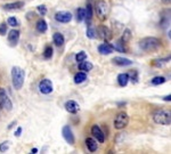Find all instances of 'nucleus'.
<instances>
[{"label": "nucleus", "mask_w": 171, "mask_h": 154, "mask_svg": "<svg viewBox=\"0 0 171 154\" xmlns=\"http://www.w3.org/2000/svg\"><path fill=\"white\" fill-rule=\"evenodd\" d=\"M138 44H139V48L144 51H147V53H153V51H159L160 47L162 46L161 40L155 37L143 38Z\"/></svg>", "instance_id": "nucleus-1"}, {"label": "nucleus", "mask_w": 171, "mask_h": 154, "mask_svg": "<svg viewBox=\"0 0 171 154\" xmlns=\"http://www.w3.org/2000/svg\"><path fill=\"white\" fill-rule=\"evenodd\" d=\"M24 79H25V72L23 69L20 66H14L12 69V82L16 90H20L23 87Z\"/></svg>", "instance_id": "nucleus-2"}, {"label": "nucleus", "mask_w": 171, "mask_h": 154, "mask_svg": "<svg viewBox=\"0 0 171 154\" xmlns=\"http://www.w3.org/2000/svg\"><path fill=\"white\" fill-rule=\"evenodd\" d=\"M95 13L99 21H106L110 15V6L105 0H98L95 5Z\"/></svg>", "instance_id": "nucleus-3"}, {"label": "nucleus", "mask_w": 171, "mask_h": 154, "mask_svg": "<svg viewBox=\"0 0 171 154\" xmlns=\"http://www.w3.org/2000/svg\"><path fill=\"white\" fill-rule=\"evenodd\" d=\"M153 120L155 123L162 126H170L171 124V114L170 112L164 110H158L153 113Z\"/></svg>", "instance_id": "nucleus-4"}, {"label": "nucleus", "mask_w": 171, "mask_h": 154, "mask_svg": "<svg viewBox=\"0 0 171 154\" xmlns=\"http://www.w3.org/2000/svg\"><path fill=\"white\" fill-rule=\"evenodd\" d=\"M113 123H114V128L118 130L125 129L129 123V115L125 112H120V113L116 114Z\"/></svg>", "instance_id": "nucleus-5"}, {"label": "nucleus", "mask_w": 171, "mask_h": 154, "mask_svg": "<svg viewBox=\"0 0 171 154\" xmlns=\"http://www.w3.org/2000/svg\"><path fill=\"white\" fill-rule=\"evenodd\" d=\"M0 107L5 111L13 110V103L10 101L9 96L7 94V91L1 87H0Z\"/></svg>", "instance_id": "nucleus-6"}, {"label": "nucleus", "mask_w": 171, "mask_h": 154, "mask_svg": "<svg viewBox=\"0 0 171 154\" xmlns=\"http://www.w3.org/2000/svg\"><path fill=\"white\" fill-rule=\"evenodd\" d=\"M96 31H97L98 38H102L105 41H110L113 38L112 31L110 30L107 26H105V25H99L98 27H96Z\"/></svg>", "instance_id": "nucleus-7"}, {"label": "nucleus", "mask_w": 171, "mask_h": 154, "mask_svg": "<svg viewBox=\"0 0 171 154\" xmlns=\"http://www.w3.org/2000/svg\"><path fill=\"white\" fill-rule=\"evenodd\" d=\"M39 90L40 93H42L45 95H48L50 93H53L54 90V86L53 82L49 80V79H43L39 82Z\"/></svg>", "instance_id": "nucleus-8"}, {"label": "nucleus", "mask_w": 171, "mask_h": 154, "mask_svg": "<svg viewBox=\"0 0 171 154\" xmlns=\"http://www.w3.org/2000/svg\"><path fill=\"white\" fill-rule=\"evenodd\" d=\"M62 135L63 137H64V139L66 141V143H69L70 145H74V143H76V137H74L73 131L70 126H64V127H63Z\"/></svg>", "instance_id": "nucleus-9"}, {"label": "nucleus", "mask_w": 171, "mask_h": 154, "mask_svg": "<svg viewBox=\"0 0 171 154\" xmlns=\"http://www.w3.org/2000/svg\"><path fill=\"white\" fill-rule=\"evenodd\" d=\"M91 135L96 138V141H98L99 143H104L106 139L105 134L103 132V130L100 129L98 124H94L91 127Z\"/></svg>", "instance_id": "nucleus-10"}, {"label": "nucleus", "mask_w": 171, "mask_h": 154, "mask_svg": "<svg viewBox=\"0 0 171 154\" xmlns=\"http://www.w3.org/2000/svg\"><path fill=\"white\" fill-rule=\"evenodd\" d=\"M55 20L59 23H69L72 20V14L70 12H65V10H62V12H57L55 14Z\"/></svg>", "instance_id": "nucleus-11"}, {"label": "nucleus", "mask_w": 171, "mask_h": 154, "mask_svg": "<svg viewBox=\"0 0 171 154\" xmlns=\"http://www.w3.org/2000/svg\"><path fill=\"white\" fill-rule=\"evenodd\" d=\"M20 34H21V32L18 30H10L9 31V33H8V41L10 42L12 46H16V45L18 44Z\"/></svg>", "instance_id": "nucleus-12"}, {"label": "nucleus", "mask_w": 171, "mask_h": 154, "mask_svg": "<svg viewBox=\"0 0 171 154\" xmlns=\"http://www.w3.org/2000/svg\"><path fill=\"white\" fill-rule=\"evenodd\" d=\"M112 62L115 65H119V66H129V65H132V60H129V58H125V57L121 56H116L112 60Z\"/></svg>", "instance_id": "nucleus-13"}, {"label": "nucleus", "mask_w": 171, "mask_h": 154, "mask_svg": "<svg viewBox=\"0 0 171 154\" xmlns=\"http://www.w3.org/2000/svg\"><path fill=\"white\" fill-rule=\"evenodd\" d=\"M80 106L79 104L76 103L74 101H67L65 103V110L69 112V113H72V114H76L78 111H79Z\"/></svg>", "instance_id": "nucleus-14"}, {"label": "nucleus", "mask_w": 171, "mask_h": 154, "mask_svg": "<svg viewBox=\"0 0 171 154\" xmlns=\"http://www.w3.org/2000/svg\"><path fill=\"white\" fill-rule=\"evenodd\" d=\"M98 51L102 54V55H110V54L113 53L112 45L109 44L107 41H105V44H102L98 46Z\"/></svg>", "instance_id": "nucleus-15"}, {"label": "nucleus", "mask_w": 171, "mask_h": 154, "mask_svg": "<svg viewBox=\"0 0 171 154\" xmlns=\"http://www.w3.org/2000/svg\"><path fill=\"white\" fill-rule=\"evenodd\" d=\"M92 15H94V7L91 6V3H87V8L85 9V20L88 26L90 25V22L92 20Z\"/></svg>", "instance_id": "nucleus-16"}, {"label": "nucleus", "mask_w": 171, "mask_h": 154, "mask_svg": "<svg viewBox=\"0 0 171 154\" xmlns=\"http://www.w3.org/2000/svg\"><path fill=\"white\" fill-rule=\"evenodd\" d=\"M159 24L161 27H167L168 25H170V10H165L164 13L162 14Z\"/></svg>", "instance_id": "nucleus-17"}, {"label": "nucleus", "mask_w": 171, "mask_h": 154, "mask_svg": "<svg viewBox=\"0 0 171 154\" xmlns=\"http://www.w3.org/2000/svg\"><path fill=\"white\" fill-rule=\"evenodd\" d=\"M23 6H24L23 1H15V2H12V3H6V5L3 6V9L5 10H20Z\"/></svg>", "instance_id": "nucleus-18"}, {"label": "nucleus", "mask_w": 171, "mask_h": 154, "mask_svg": "<svg viewBox=\"0 0 171 154\" xmlns=\"http://www.w3.org/2000/svg\"><path fill=\"white\" fill-rule=\"evenodd\" d=\"M86 145L90 152H96L98 150V144L96 142L95 138H91V137H88L86 138Z\"/></svg>", "instance_id": "nucleus-19"}, {"label": "nucleus", "mask_w": 171, "mask_h": 154, "mask_svg": "<svg viewBox=\"0 0 171 154\" xmlns=\"http://www.w3.org/2000/svg\"><path fill=\"white\" fill-rule=\"evenodd\" d=\"M47 29H48V25H47L46 21L42 20V18L38 20V22H37L36 24V30L38 31L39 33H45V32H47Z\"/></svg>", "instance_id": "nucleus-20"}, {"label": "nucleus", "mask_w": 171, "mask_h": 154, "mask_svg": "<svg viewBox=\"0 0 171 154\" xmlns=\"http://www.w3.org/2000/svg\"><path fill=\"white\" fill-rule=\"evenodd\" d=\"M53 41L57 47H62L63 45H64V42H65V38H64V36H63L62 33L56 32V33H54L53 36Z\"/></svg>", "instance_id": "nucleus-21"}, {"label": "nucleus", "mask_w": 171, "mask_h": 154, "mask_svg": "<svg viewBox=\"0 0 171 154\" xmlns=\"http://www.w3.org/2000/svg\"><path fill=\"white\" fill-rule=\"evenodd\" d=\"M129 82V74L128 73H121L118 75V84L120 87H125Z\"/></svg>", "instance_id": "nucleus-22"}, {"label": "nucleus", "mask_w": 171, "mask_h": 154, "mask_svg": "<svg viewBox=\"0 0 171 154\" xmlns=\"http://www.w3.org/2000/svg\"><path fill=\"white\" fill-rule=\"evenodd\" d=\"M92 67H94V65L91 64V62H88V60L86 62V60L79 63V70L82 71V72H89V71L92 70Z\"/></svg>", "instance_id": "nucleus-23"}, {"label": "nucleus", "mask_w": 171, "mask_h": 154, "mask_svg": "<svg viewBox=\"0 0 171 154\" xmlns=\"http://www.w3.org/2000/svg\"><path fill=\"white\" fill-rule=\"evenodd\" d=\"M87 80V74L86 72H79L74 75V82L76 84H82L83 81Z\"/></svg>", "instance_id": "nucleus-24"}, {"label": "nucleus", "mask_w": 171, "mask_h": 154, "mask_svg": "<svg viewBox=\"0 0 171 154\" xmlns=\"http://www.w3.org/2000/svg\"><path fill=\"white\" fill-rule=\"evenodd\" d=\"M168 62H170V56L165 57V58H161V60H153V65L156 67H161L163 66L164 64H167Z\"/></svg>", "instance_id": "nucleus-25"}, {"label": "nucleus", "mask_w": 171, "mask_h": 154, "mask_svg": "<svg viewBox=\"0 0 171 154\" xmlns=\"http://www.w3.org/2000/svg\"><path fill=\"white\" fill-rule=\"evenodd\" d=\"M112 48L113 51H125V42L120 39V40L116 41V44L115 45H112Z\"/></svg>", "instance_id": "nucleus-26"}, {"label": "nucleus", "mask_w": 171, "mask_h": 154, "mask_svg": "<svg viewBox=\"0 0 171 154\" xmlns=\"http://www.w3.org/2000/svg\"><path fill=\"white\" fill-rule=\"evenodd\" d=\"M165 81H167V79H165L164 77H154L153 79L151 80V84H153V86H159V84H164Z\"/></svg>", "instance_id": "nucleus-27"}, {"label": "nucleus", "mask_w": 171, "mask_h": 154, "mask_svg": "<svg viewBox=\"0 0 171 154\" xmlns=\"http://www.w3.org/2000/svg\"><path fill=\"white\" fill-rule=\"evenodd\" d=\"M130 39H131V31L129 30V29H125V30L123 31V34H122V37H121V40L123 41L125 44H127V42L130 41Z\"/></svg>", "instance_id": "nucleus-28"}, {"label": "nucleus", "mask_w": 171, "mask_h": 154, "mask_svg": "<svg viewBox=\"0 0 171 154\" xmlns=\"http://www.w3.org/2000/svg\"><path fill=\"white\" fill-rule=\"evenodd\" d=\"M53 53H54V51H53V47L51 46H47L46 48H45V51H43V57L46 58V60H50L51 57H53Z\"/></svg>", "instance_id": "nucleus-29"}, {"label": "nucleus", "mask_w": 171, "mask_h": 154, "mask_svg": "<svg viewBox=\"0 0 171 154\" xmlns=\"http://www.w3.org/2000/svg\"><path fill=\"white\" fill-rule=\"evenodd\" d=\"M87 37H88L89 39H96V38H98L96 29H94V27H91L90 25H89L88 30H87Z\"/></svg>", "instance_id": "nucleus-30"}, {"label": "nucleus", "mask_w": 171, "mask_h": 154, "mask_svg": "<svg viewBox=\"0 0 171 154\" xmlns=\"http://www.w3.org/2000/svg\"><path fill=\"white\" fill-rule=\"evenodd\" d=\"M7 24L13 27H16V26H20V21L17 20L16 17H9V18L7 20Z\"/></svg>", "instance_id": "nucleus-31"}, {"label": "nucleus", "mask_w": 171, "mask_h": 154, "mask_svg": "<svg viewBox=\"0 0 171 154\" xmlns=\"http://www.w3.org/2000/svg\"><path fill=\"white\" fill-rule=\"evenodd\" d=\"M128 74H129V80H131L134 84H137V82H138V72H137V71L134 70Z\"/></svg>", "instance_id": "nucleus-32"}, {"label": "nucleus", "mask_w": 171, "mask_h": 154, "mask_svg": "<svg viewBox=\"0 0 171 154\" xmlns=\"http://www.w3.org/2000/svg\"><path fill=\"white\" fill-rule=\"evenodd\" d=\"M83 20H85V9L83 8H78V10H76V21L82 22Z\"/></svg>", "instance_id": "nucleus-33"}, {"label": "nucleus", "mask_w": 171, "mask_h": 154, "mask_svg": "<svg viewBox=\"0 0 171 154\" xmlns=\"http://www.w3.org/2000/svg\"><path fill=\"white\" fill-rule=\"evenodd\" d=\"M85 60H87V54L85 51H80V53H78L76 55V60L78 63H80V62H82Z\"/></svg>", "instance_id": "nucleus-34"}, {"label": "nucleus", "mask_w": 171, "mask_h": 154, "mask_svg": "<svg viewBox=\"0 0 171 154\" xmlns=\"http://www.w3.org/2000/svg\"><path fill=\"white\" fill-rule=\"evenodd\" d=\"M37 9H38V12H39V14L41 16H45L47 14V8L45 5H40V6H38L37 7Z\"/></svg>", "instance_id": "nucleus-35"}, {"label": "nucleus", "mask_w": 171, "mask_h": 154, "mask_svg": "<svg viewBox=\"0 0 171 154\" xmlns=\"http://www.w3.org/2000/svg\"><path fill=\"white\" fill-rule=\"evenodd\" d=\"M8 148H9L8 142H5V143H1V144H0V152H7Z\"/></svg>", "instance_id": "nucleus-36"}, {"label": "nucleus", "mask_w": 171, "mask_h": 154, "mask_svg": "<svg viewBox=\"0 0 171 154\" xmlns=\"http://www.w3.org/2000/svg\"><path fill=\"white\" fill-rule=\"evenodd\" d=\"M6 32H7V24L5 23L0 24V36H5Z\"/></svg>", "instance_id": "nucleus-37"}, {"label": "nucleus", "mask_w": 171, "mask_h": 154, "mask_svg": "<svg viewBox=\"0 0 171 154\" xmlns=\"http://www.w3.org/2000/svg\"><path fill=\"white\" fill-rule=\"evenodd\" d=\"M34 17H36V14H34V13H27V20H31V18L33 20Z\"/></svg>", "instance_id": "nucleus-38"}, {"label": "nucleus", "mask_w": 171, "mask_h": 154, "mask_svg": "<svg viewBox=\"0 0 171 154\" xmlns=\"http://www.w3.org/2000/svg\"><path fill=\"white\" fill-rule=\"evenodd\" d=\"M21 132H22V128L18 127V128H17V130L15 131V136H17V137H18V136H21Z\"/></svg>", "instance_id": "nucleus-39"}, {"label": "nucleus", "mask_w": 171, "mask_h": 154, "mask_svg": "<svg viewBox=\"0 0 171 154\" xmlns=\"http://www.w3.org/2000/svg\"><path fill=\"white\" fill-rule=\"evenodd\" d=\"M163 101H164V102H170L171 101V95L164 96V97H163Z\"/></svg>", "instance_id": "nucleus-40"}, {"label": "nucleus", "mask_w": 171, "mask_h": 154, "mask_svg": "<svg viewBox=\"0 0 171 154\" xmlns=\"http://www.w3.org/2000/svg\"><path fill=\"white\" fill-rule=\"evenodd\" d=\"M162 2L165 3V5H169L171 2V0H162Z\"/></svg>", "instance_id": "nucleus-41"}, {"label": "nucleus", "mask_w": 171, "mask_h": 154, "mask_svg": "<svg viewBox=\"0 0 171 154\" xmlns=\"http://www.w3.org/2000/svg\"><path fill=\"white\" fill-rule=\"evenodd\" d=\"M37 152H38V148H32V150H31V153H37Z\"/></svg>", "instance_id": "nucleus-42"}]
</instances>
